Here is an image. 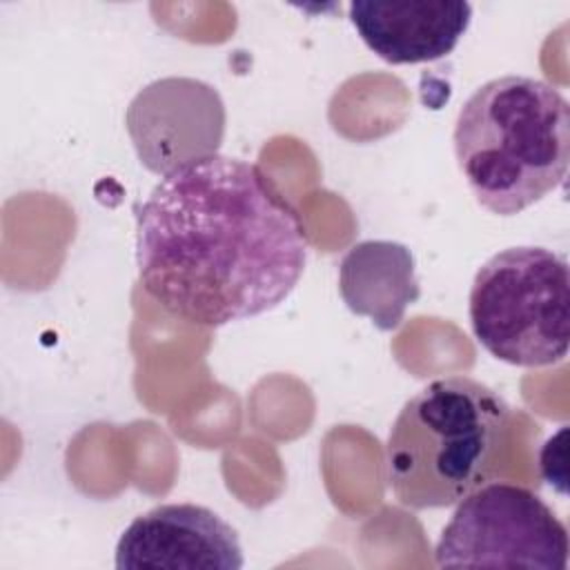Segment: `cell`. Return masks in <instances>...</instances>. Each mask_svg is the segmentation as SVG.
Returning a JSON list of instances; mask_svg holds the SVG:
<instances>
[{
	"mask_svg": "<svg viewBox=\"0 0 570 570\" xmlns=\"http://www.w3.org/2000/svg\"><path fill=\"white\" fill-rule=\"evenodd\" d=\"M568 528L532 490L492 481L456 503L436 546L439 568L566 570Z\"/></svg>",
	"mask_w": 570,
	"mask_h": 570,
	"instance_id": "obj_5",
	"label": "cell"
},
{
	"mask_svg": "<svg viewBox=\"0 0 570 570\" xmlns=\"http://www.w3.org/2000/svg\"><path fill=\"white\" fill-rule=\"evenodd\" d=\"M454 156L476 203L512 216L557 189L570 163V105L537 78L501 76L463 102Z\"/></svg>",
	"mask_w": 570,
	"mask_h": 570,
	"instance_id": "obj_2",
	"label": "cell"
},
{
	"mask_svg": "<svg viewBox=\"0 0 570 570\" xmlns=\"http://www.w3.org/2000/svg\"><path fill=\"white\" fill-rule=\"evenodd\" d=\"M116 568L240 570L236 530L196 503H163L136 517L116 543Z\"/></svg>",
	"mask_w": 570,
	"mask_h": 570,
	"instance_id": "obj_6",
	"label": "cell"
},
{
	"mask_svg": "<svg viewBox=\"0 0 570 570\" xmlns=\"http://www.w3.org/2000/svg\"><path fill=\"white\" fill-rule=\"evenodd\" d=\"M307 263V232L254 163L207 154L167 171L136 214L142 289L171 316L220 327L283 303Z\"/></svg>",
	"mask_w": 570,
	"mask_h": 570,
	"instance_id": "obj_1",
	"label": "cell"
},
{
	"mask_svg": "<svg viewBox=\"0 0 570 570\" xmlns=\"http://www.w3.org/2000/svg\"><path fill=\"white\" fill-rule=\"evenodd\" d=\"M129 125H163L131 131L138 156L158 174H167L183 165L178 136L187 160L216 154L218 142L183 127L180 122L225 120L218 94L205 82L189 78H167L149 85L136 96L127 114Z\"/></svg>",
	"mask_w": 570,
	"mask_h": 570,
	"instance_id": "obj_8",
	"label": "cell"
},
{
	"mask_svg": "<svg viewBox=\"0 0 570 570\" xmlns=\"http://www.w3.org/2000/svg\"><path fill=\"white\" fill-rule=\"evenodd\" d=\"M412 252L396 240H361L338 265V292L358 316L383 330H396L421 296Z\"/></svg>",
	"mask_w": 570,
	"mask_h": 570,
	"instance_id": "obj_9",
	"label": "cell"
},
{
	"mask_svg": "<svg viewBox=\"0 0 570 570\" xmlns=\"http://www.w3.org/2000/svg\"><path fill=\"white\" fill-rule=\"evenodd\" d=\"M468 314L476 343L508 365L563 361L570 338L568 261L539 245L501 249L474 274Z\"/></svg>",
	"mask_w": 570,
	"mask_h": 570,
	"instance_id": "obj_4",
	"label": "cell"
},
{
	"mask_svg": "<svg viewBox=\"0 0 570 570\" xmlns=\"http://www.w3.org/2000/svg\"><path fill=\"white\" fill-rule=\"evenodd\" d=\"M512 407L490 385L445 376L419 390L385 443L387 485L412 510L448 508L490 481L508 445Z\"/></svg>",
	"mask_w": 570,
	"mask_h": 570,
	"instance_id": "obj_3",
	"label": "cell"
},
{
	"mask_svg": "<svg viewBox=\"0 0 570 570\" xmlns=\"http://www.w3.org/2000/svg\"><path fill=\"white\" fill-rule=\"evenodd\" d=\"M347 11L365 47L390 65L450 56L472 20L465 0H354Z\"/></svg>",
	"mask_w": 570,
	"mask_h": 570,
	"instance_id": "obj_7",
	"label": "cell"
}]
</instances>
